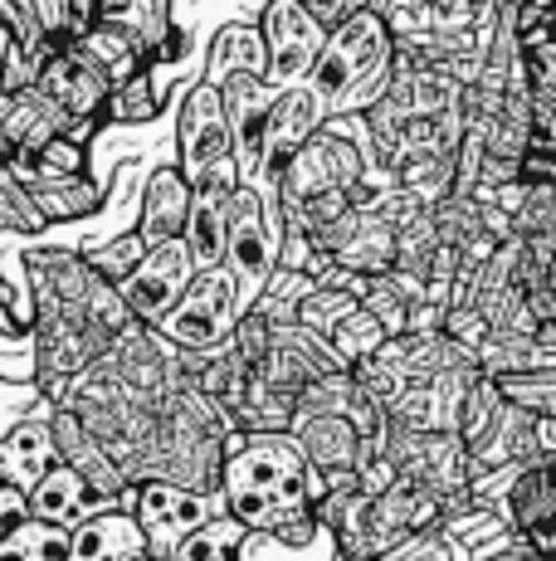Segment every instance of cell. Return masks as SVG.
<instances>
[{
  "label": "cell",
  "instance_id": "cell-1",
  "mask_svg": "<svg viewBox=\"0 0 556 561\" xmlns=\"http://www.w3.org/2000/svg\"><path fill=\"white\" fill-rule=\"evenodd\" d=\"M220 483L234 523L250 527V533H283V537L313 533L317 503L333 493L288 430L230 435L220 455Z\"/></svg>",
  "mask_w": 556,
  "mask_h": 561
},
{
  "label": "cell",
  "instance_id": "cell-2",
  "mask_svg": "<svg viewBox=\"0 0 556 561\" xmlns=\"http://www.w3.org/2000/svg\"><path fill=\"white\" fill-rule=\"evenodd\" d=\"M391 25L377 15V10H351L347 20L327 35L323 59L308 73L303 89L323 103V113H341V107L357 103V89L371 83L381 69L391 64Z\"/></svg>",
  "mask_w": 556,
  "mask_h": 561
},
{
  "label": "cell",
  "instance_id": "cell-3",
  "mask_svg": "<svg viewBox=\"0 0 556 561\" xmlns=\"http://www.w3.org/2000/svg\"><path fill=\"white\" fill-rule=\"evenodd\" d=\"M283 244V225L269 220V205L259 191L244 181L230 196V230H224V274L234 278V298H240L244 318L259 308L264 288L274 284V254Z\"/></svg>",
  "mask_w": 556,
  "mask_h": 561
},
{
  "label": "cell",
  "instance_id": "cell-4",
  "mask_svg": "<svg viewBox=\"0 0 556 561\" xmlns=\"http://www.w3.org/2000/svg\"><path fill=\"white\" fill-rule=\"evenodd\" d=\"M181 176L190 181V191L210 186V181L240 186L234 133H230V117H224L216 83H196L186 93V107H181Z\"/></svg>",
  "mask_w": 556,
  "mask_h": 561
},
{
  "label": "cell",
  "instance_id": "cell-5",
  "mask_svg": "<svg viewBox=\"0 0 556 561\" xmlns=\"http://www.w3.org/2000/svg\"><path fill=\"white\" fill-rule=\"evenodd\" d=\"M274 181H278V196L288 205V220H298V215H308L327 196H357L361 157L347 137L317 133L303 152L283 161V171H278Z\"/></svg>",
  "mask_w": 556,
  "mask_h": 561
},
{
  "label": "cell",
  "instance_id": "cell-6",
  "mask_svg": "<svg viewBox=\"0 0 556 561\" xmlns=\"http://www.w3.org/2000/svg\"><path fill=\"white\" fill-rule=\"evenodd\" d=\"M240 318H244V308H240V298H234V278L224 274V268H210V274H200L196 284H190V294L157 322V332L171 337L176 347L220 352L224 342L234 337Z\"/></svg>",
  "mask_w": 556,
  "mask_h": 561
},
{
  "label": "cell",
  "instance_id": "cell-7",
  "mask_svg": "<svg viewBox=\"0 0 556 561\" xmlns=\"http://www.w3.org/2000/svg\"><path fill=\"white\" fill-rule=\"evenodd\" d=\"M264 54H269V79L278 89H298L317 69L327 45V25L308 10V0H269L259 20Z\"/></svg>",
  "mask_w": 556,
  "mask_h": 561
},
{
  "label": "cell",
  "instance_id": "cell-8",
  "mask_svg": "<svg viewBox=\"0 0 556 561\" xmlns=\"http://www.w3.org/2000/svg\"><path fill=\"white\" fill-rule=\"evenodd\" d=\"M196 278H200V268H196V259H190L186 240H166V244H152V250H147V259L137 264V274L117 288V298H123V308L132 312L137 322L157 328V322L190 294Z\"/></svg>",
  "mask_w": 556,
  "mask_h": 561
},
{
  "label": "cell",
  "instance_id": "cell-9",
  "mask_svg": "<svg viewBox=\"0 0 556 561\" xmlns=\"http://www.w3.org/2000/svg\"><path fill=\"white\" fill-rule=\"evenodd\" d=\"M35 83L73 117V123H93L99 113H108V99H113V79L79 45H69V39L39 64Z\"/></svg>",
  "mask_w": 556,
  "mask_h": 561
},
{
  "label": "cell",
  "instance_id": "cell-10",
  "mask_svg": "<svg viewBox=\"0 0 556 561\" xmlns=\"http://www.w3.org/2000/svg\"><path fill=\"white\" fill-rule=\"evenodd\" d=\"M220 103H224V117H230L234 167H240V186H244L264 167V133H269V113L278 93L264 79H254V73H224Z\"/></svg>",
  "mask_w": 556,
  "mask_h": 561
},
{
  "label": "cell",
  "instance_id": "cell-11",
  "mask_svg": "<svg viewBox=\"0 0 556 561\" xmlns=\"http://www.w3.org/2000/svg\"><path fill=\"white\" fill-rule=\"evenodd\" d=\"M206 499L181 483H166V479H152L147 489H137V523H142L147 542H152V557L162 547H181L200 523H206Z\"/></svg>",
  "mask_w": 556,
  "mask_h": 561
},
{
  "label": "cell",
  "instance_id": "cell-12",
  "mask_svg": "<svg viewBox=\"0 0 556 561\" xmlns=\"http://www.w3.org/2000/svg\"><path fill=\"white\" fill-rule=\"evenodd\" d=\"M99 20L137 49L147 69L171 59V0H99Z\"/></svg>",
  "mask_w": 556,
  "mask_h": 561
},
{
  "label": "cell",
  "instance_id": "cell-13",
  "mask_svg": "<svg viewBox=\"0 0 556 561\" xmlns=\"http://www.w3.org/2000/svg\"><path fill=\"white\" fill-rule=\"evenodd\" d=\"M323 117H327L323 103H317L313 93L303 89V83L278 93V103H274V113H269V133H264V167L278 176V171H283V161L298 157L317 137Z\"/></svg>",
  "mask_w": 556,
  "mask_h": 561
},
{
  "label": "cell",
  "instance_id": "cell-14",
  "mask_svg": "<svg viewBox=\"0 0 556 561\" xmlns=\"http://www.w3.org/2000/svg\"><path fill=\"white\" fill-rule=\"evenodd\" d=\"M69 561H152V542L132 513H99L73 527Z\"/></svg>",
  "mask_w": 556,
  "mask_h": 561
},
{
  "label": "cell",
  "instance_id": "cell-15",
  "mask_svg": "<svg viewBox=\"0 0 556 561\" xmlns=\"http://www.w3.org/2000/svg\"><path fill=\"white\" fill-rule=\"evenodd\" d=\"M25 499H30V517L55 523V527H69V533H73V527L89 517V508L103 499V493L89 483V473H79L69 459H59L55 469H49L45 479L25 493Z\"/></svg>",
  "mask_w": 556,
  "mask_h": 561
},
{
  "label": "cell",
  "instance_id": "cell-16",
  "mask_svg": "<svg viewBox=\"0 0 556 561\" xmlns=\"http://www.w3.org/2000/svg\"><path fill=\"white\" fill-rule=\"evenodd\" d=\"M190 181L181 176V167H157L147 176V196H142V240L147 250L166 240H186V220H190Z\"/></svg>",
  "mask_w": 556,
  "mask_h": 561
},
{
  "label": "cell",
  "instance_id": "cell-17",
  "mask_svg": "<svg viewBox=\"0 0 556 561\" xmlns=\"http://www.w3.org/2000/svg\"><path fill=\"white\" fill-rule=\"evenodd\" d=\"M293 425H298L293 439L303 445V455L313 459L317 473L357 469V463H361V449H367V439L357 435V425H351L347 415H308V410H298Z\"/></svg>",
  "mask_w": 556,
  "mask_h": 561
},
{
  "label": "cell",
  "instance_id": "cell-18",
  "mask_svg": "<svg viewBox=\"0 0 556 561\" xmlns=\"http://www.w3.org/2000/svg\"><path fill=\"white\" fill-rule=\"evenodd\" d=\"M230 196L234 186L224 181H210V186H196L190 196V220H186V250L196 259L200 274L224 264V230H230Z\"/></svg>",
  "mask_w": 556,
  "mask_h": 561
},
{
  "label": "cell",
  "instance_id": "cell-19",
  "mask_svg": "<svg viewBox=\"0 0 556 561\" xmlns=\"http://www.w3.org/2000/svg\"><path fill=\"white\" fill-rule=\"evenodd\" d=\"M512 517L542 552V561H556V463L522 473L512 483Z\"/></svg>",
  "mask_w": 556,
  "mask_h": 561
},
{
  "label": "cell",
  "instance_id": "cell-20",
  "mask_svg": "<svg viewBox=\"0 0 556 561\" xmlns=\"http://www.w3.org/2000/svg\"><path fill=\"white\" fill-rule=\"evenodd\" d=\"M55 463H59L55 430L39 425V420H30V425L10 430V435L0 439V483H10V489H20V493L35 489Z\"/></svg>",
  "mask_w": 556,
  "mask_h": 561
},
{
  "label": "cell",
  "instance_id": "cell-21",
  "mask_svg": "<svg viewBox=\"0 0 556 561\" xmlns=\"http://www.w3.org/2000/svg\"><path fill=\"white\" fill-rule=\"evenodd\" d=\"M327 352H333V357L341 362V371H347V366H361V362H377L381 357V352H386V328H381V322H377V312H371V308H351L347 312V318H341L337 322V328L333 332H327Z\"/></svg>",
  "mask_w": 556,
  "mask_h": 561
},
{
  "label": "cell",
  "instance_id": "cell-22",
  "mask_svg": "<svg viewBox=\"0 0 556 561\" xmlns=\"http://www.w3.org/2000/svg\"><path fill=\"white\" fill-rule=\"evenodd\" d=\"M25 191L45 220H79V215H89L99 205V191H93L89 176H45Z\"/></svg>",
  "mask_w": 556,
  "mask_h": 561
},
{
  "label": "cell",
  "instance_id": "cell-23",
  "mask_svg": "<svg viewBox=\"0 0 556 561\" xmlns=\"http://www.w3.org/2000/svg\"><path fill=\"white\" fill-rule=\"evenodd\" d=\"M69 542H73L69 527L25 517V523L0 542V561H69Z\"/></svg>",
  "mask_w": 556,
  "mask_h": 561
},
{
  "label": "cell",
  "instance_id": "cell-24",
  "mask_svg": "<svg viewBox=\"0 0 556 561\" xmlns=\"http://www.w3.org/2000/svg\"><path fill=\"white\" fill-rule=\"evenodd\" d=\"M244 533H250V527H240L234 517H216V523H200L176 552H181V561H240Z\"/></svg>",
  "mask_w": 556,
  "mask_h": 561
},
{
  "label": "cell",
  "instance_id": "cell-25",
  "mask_svg": "<svg viewBox=\"0 0 556 561\" xmlns=\"http://www.w3.org/2000/svg\"><path fill=\"white\" fill-rule=\"evenodd\" d=\"M39 30L49 39H83L93 25H99V0H35Z\"/></svg>",
  "mask_w": 556,
  "mask_h": 561
},
{
  "label": "cell",
  "instance_id": "cell-26",
  "mask_svg": "<svg viewBox=\"0 0 556 561\" xmlns=\"http://www.w3.org/2000/svg\"><path fill=\"white\" fill-rule=\"evenodd\" d=\"M147 259V240L142 234H123V240H113V244H103V250H93L89 254V274H99L103 284H113V288H123L127 278L137 274V264Z\"/></svg>",
  "mask_w": 556,
  "mask_h": 561
},
{
  "label": "cell",
  "instance_id": "cell-27",
  "mask_svg": "<svg viewBox=\"0 0 556 561\" xmlns=\"http://www.w3.org/2000/svg\"><path fill=\"white\" fill-rule=\"evenodd\" d=\"M157 113H162V103H157V89H152V69H142V73H132L127 83H117L113 99H108V117L113 123H123V127L152 123Z\"/></svg>",
  "mask_w": 556,
  "mask_h": 561
},
{
  "label": "cell",
  "instance_id": "cell-28",
  "mask_svg": "<svg viewBox=\"0 0 556 561\" xmlns=\"http://www.w3.org/2000/svg\"><path fill=\"white\" fill-rule=\"evenodd\" d=\"M0 225H15V230H39L45 225V215L35 210L30 191L20 186L10 167H0Z\"/></svg>",
  "mask_w": 556,
  "mask_h": 561
},
{
  "label": "cell",
  "instance_id": "cell-29",
  "mask_svg": "<svg viewBox=\"0 0 556 561\" xmlns=\"http://www.w3.org/2000/svg\"><path fill=\"white\" fill-rule=\"evenodd\" d=\"M25 517H30V499L20 489H10V483H0V542H5Z\"/></svg>",
  "mask_w": 556,
  "mask_h": 561
},
{
  "label": "cell",
  "instance_id": "cell-30",
  "mask_svg": "<svg viewBox=\"0 0 556 561\" xmlns=\"http://www.w3.org/2000/svg\"><path fill=\"white\" fill-rule=\"evenodd\" d=\"M10 298H15V294H10V288H5V284H0V304H10Z\"/></svg>",
  "mask_w": 556,
  "mask_h": 561
},
{
  "label": "cell",
  "instance_id": "cell-31",
  "mask_svg": "<svg viewBox=\"0 0 556 561\" xmlns=\"http://www.w3.org/2000/svg\"><path fill=\"white\" fill-rule=\"evenodd\" d=\"M152 561H166V557H152Z\"/></svg>",
  "mask_w": 556,
  "mask_h": 561
}]
</instances>
